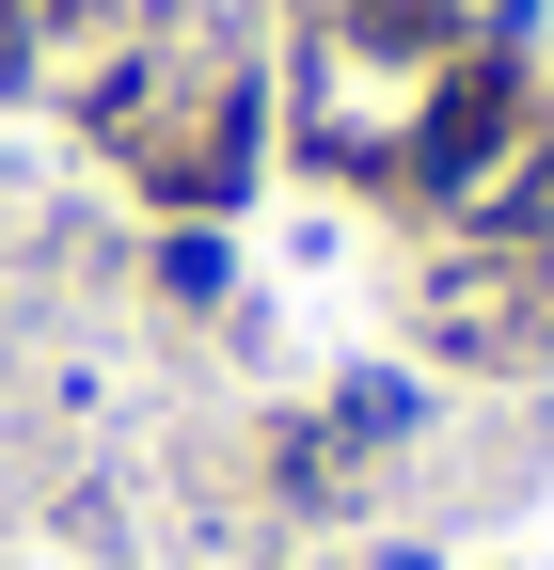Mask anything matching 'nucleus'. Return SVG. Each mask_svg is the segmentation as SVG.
<instances>
[{
  "label": "nucleus",
  "instance_id": "f257e3e1",
  "mask_svg": "<svg viewBox=\"0 0 554 570\" xmlns=\"http://www.w3.org/2000/svg\"><path fill=\"white\" fill-rule=\"evenodd\" d=\"M0 80H17V0H0Z\"/></svg>",
  "mask_w": 554,
  "mask_h": 570
}]
</instances>
